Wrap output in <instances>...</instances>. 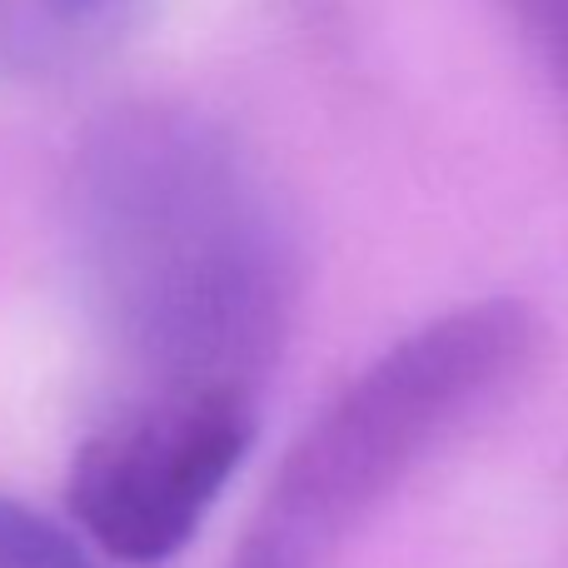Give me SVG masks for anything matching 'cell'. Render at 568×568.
<instances>
[{"label":"cell","mask_w":568,"mask_h":568,"mask_svg":"<svg viewBox=\"0 0 568 568\" xmlns=\"http://www.w3.org/2000/svg\"><path fill=\"white\" fill-rule=\"evenodd\" d=\"M65 250L95 329L145 389L260 394L300 304V250L230 125L180 100L90 120L65 170Z\"/></svg>","instance_id":"1"},{"label":"cell","mask_w":568,"mask_h":568,"mask_svg":"<svg viewBox=\"0 0 568 568\" xmlns=\"http://www.w3.org/2000/svg\"><path fill=\"white\" fill-rule=\"evenodd\" d=\"M544 349L534 304H454L374 354L290 444L235 568H324L329 554L459 429L489 414Z\"/></svg>","instance_id":"2"},{"label":"cell","mask_w":568,"mask_h":568,"mask_svg":"<svg viewBox=\"0 0 568 568\" xmlns=\"http://www.w3.org/2000/svg\"><path fill=\"white\" fill-rule=\"evenodd\" d=\"M260 434V394L140 389L80 439L65 509L80 544L125 568H160L190 539Z\"/></svg>","instance_id":"3"},{"label":"cell","mask_w":568,"mask_h":568,"mask_svg":"<svg viewBox=\"0 0 568 568\" xmlns=\"http://www.w3.org/2000/svg\"><path fill=\"white\" fill-rule=\"evenodd\" d=\"M150 10L155 0H0V80L85 75L145 30Z\"/></svg>","instance_id":"4"},{"label":"cell","mask_w":568,"mask_h":568,"mask_svg":"<svg viewBox=\"0 0 568 568\" xmlns=\"http://www.w3.org/2000/svg\"><path fill=\"white\" fill-rule=\"evenodd\" d=\"M0 568H100V559L55 519L0 494Z\"/></svg>","instance_id":"5"},{"label":"cell","mask_w":568,"mask_h":568,"mask_svg":"<svg viewBox=\"0 0 568 568\" xmlns=\"http://www.w3.org/2000/svg\"><path fill=\"white\" fill-rule=\"evenodd\" d=\"M504 10L529 45L534 65L554 85L559 105L568 110V0H504Z\"/></svg>","instance_id":"6"}]
</instances>
